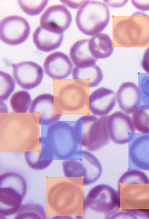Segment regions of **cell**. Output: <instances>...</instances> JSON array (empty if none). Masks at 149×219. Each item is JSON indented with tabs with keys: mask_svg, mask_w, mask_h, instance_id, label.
I'll return each mask as SVG.
<instances>
[{
	"mask_svg": "<svg viewBox=\"0 0 149 219\" xmlns=\"http://www.w3.org/2000/svg\"><path fill=\"white\" fill-rule=\"evenodd\" d=\"M71 14L64 6L57 5L48 7L41 16L40 25L54 32L63 33L70 26Z\"/></svg>",
	"mask_w": 149,
	"mask_h": 219,
	"instance_id": "9a60e30c",
	"label": "cell"
},
{
	"mask_svg": "<svg viewBox=\"0 0 149 219\" xmlns=\"http://www.w3.org/2000/svg\"><path fill=\"white\" fill-rule=\"evenodd\" d=\"M108 116L98 117L93 115H86L75 122L74 129L80 146L91 152H95L108 143L110 139Z\"/></svg>",
	"mask_w": 149,
	"mask_h": 219,
	"instance_id": "277c9868",
	"label": "cell"
},
{
	"mask_svg": "<svg viewBox=\"0 0 149 219\" xmlns=\"http://www.w3.org/2000/svg\"><path fill=\"white\" fill-rule=\"evenodd\" d=\"M65 176L78 185L87 186L97 181L102 175V168L97 158L91 152L78 150L69 159L62 163Z\"/></svg>",
	"mask_w": 149,
	"mask_h": 219,
	"instance_id": "3957f363",
	"label": "cell"
},
{
	"mask_svg": "<svg viewBox=\"0 0 149 219\" xmlns=\"http://www.w3.org/2000/svg\"><path fill=\"white\" fill-rule=\"evenodd\" d=\"M116 99L120 108L127 114L133 113L139 108L138 86L131 82L120 86L116 93Z\"/></svg>",
	"mask_w": 149,
	"mask_h": 219,
	"instance_id": "ffe728a7",
	"label": "cell"
},
{
	"mask_svg": "<svg viewBox=\"0 0 149 219\" xmlns=\"http://www.w3.org/2000/svg\"><path fill=\"white\" fill-rule=\"evenodd\" d=\"M88 48L92 55L97 59L109 57L114 49L113 42L110 37L103 33H97L89 39Z\"/></svg>",
	"mask_w": 149,
	"mask_h": 219,
	"instance_id": "cb8c5ba5",
	"label": "cell"
},
{
	"mask_svg": "<svg viewBox=\"0 0 149 219\" xmlns=\"http://www.w3.org/2000/svg\"><path fill=\"white\" fill-rule=\"evenodd\" d=\"M89 40L84 39L77 41L71 47L70 56L75 66L82 68L95 64L97 59L92 55L89 51Z\"/></svg>",
	"mask_w": 149,
	"mask_h": 219,
	"instance_id": "603a6c76",
	"label": "cell"
},
{
	"mask_svg": "<svg viewBox=\"0 0 149 219\" xmlns=\"http://www.w3.org/2000/svg\"></svg>",
	"mask_w": 149,
	"mask_h": 219,
	"instance_id": "836d02e7",
	"label": "cell"
},
{
	"mask_svg": "<svg viewBox=\"0 0 149 219\" xmlns=\"http://www.w3.org/2000/svg\"><path fill=\"white\" fill-rule=\"evenodd\" d=\"M131 1L136 8L140 11L149 10V0H131Z\"/></svg>",
	"mask_w": 149,
	"mask_h": 219,
	"instance_id": "4dcf8cb0",
	"label": "cell"
},
{
	"mask_svg": "<svg viewBox=\"0 0 149 219\" xmlns=\"http://www.w3.org/2000/svg\"><path fill=\"white\" fill-rule=\"evenodd\" d=\"M31 98L27 91L21 90L15 93L10 100L11 108L16 113H24L28 110L31 103Z\"/></svg>",
	"mask_w": 149,
	"mask_h": 219,
	"instance_id": "484cf974",
	"label": "cell"
},
{
	"mask_svg": "<svg viewBox=\"0 0 149 219\" xmlns=\"http://www.w3.org/2000/svg\"><path fill=\"white\" fill-rule=\"evenodd\" d=\"M63 110L55 96L49 94H43L33 100L29 113L36 123L45 126L58 121Z\"/></svg>",
	"mask_w": 149,
	"mask_h": 219,
	"instance_id": "30bf717a",
	"label": "cell"
},
{
	"mask_svg": "<svg viewBox=\"0 0 149 219\" xmlns=\"http://www.w3.org/2000/svg\"><path fill=\"white\" fill-rule=\"evenodd\" d=\"M138 82L139 108H149V73H140Z\"/></svg>",
	"mask_w": 149,
	"mask_h": 219,
	"instance_id": "83f0119b",
	"label": "cell"
},
{
	"mask_svg": "<svg viewBox=\"0 0 149 219\" xmlns=\"http://www.w3.org/2000/svg\"><path fill=\"white\" fill-rule=\"evenodd\" d=\"M108 128L110 139L118 144L130 142L135 133L131 117L121 111H115L109 115Z\"/></svg>",
	"mask_w": 149,
	"mask_h": 219,
	"instance_id": "4fadbf2b",
	"label": "cell"
},
{
	"mask_svg": "<svg viewBox=\"0 0 149 219\" xmlns=\"http://www.w3.org/2000/svg\"><path fill=\"white\" fill-rule=\"evenodd\" d=\"M113 39L119 47L149 46V15L140 11L121 17L113 31Z\"/></svg>",
	"mask_w": 149,
	"mask_h": 219,
	"instance_id": "7a4b0ae2",
	"label": "cell"
},
{
	"mask_svg": "<svg viewBox=\"0 0 149 219\" xmlns=\"http://www.w3.org/2000/svg\"><path fill=\"white\" fill-rule=\"evenodd\" d=\"M79 185L73 182L58 183L49 190L48 202L51 207L58 214L69 217L81 216L84 196Z\"/></svg>",
	"mask_w": 149,
	"mask_h": 219,
	"instance_id": "5b68a950",
	"label": "cell"
},
{
	"mask_svg": "<svg viewBox=\"0 0 149 219\" xmlns=\"http://www.w3.org/2000/svg\"><path fill=\"white\" fill-rule=\"evenodd\" d=\"M24 155L28 166L37 170L47 168L54 159L53 151L45 136L35 139L25 151Z\"/></svg>",
	"mask_w": 149,
	"mask_h": 219,
	"instance_id": "7c38bea8",
	"label": "cell"
},
{
	"mask_svg": "<svg viewBox=\"0 0 149 219\" xmlns=\"http://www.w3.org/2000/svg\"><path fill=\"white\" fill-rule=\"evenodd\" d=\"M48 0H19L22 10L26 14L34 16L39 14L47 5Z\"/></svg>",
	"mask_w": 149,
	"mask_h": 219,
	"instance_id": "f1b7e54d",
	"label": "cell"
},
{
	"mask_svg": "<svg viewBox=\"0 0 149 219\" xmlns=\"http://www.w3.org/2000/svg\"><path fill=\"white\" fill-rule=\"evenodd\" d=\"M110 14L107 5L96 1H85L77 11L75 22L79 29L87 35L100 33L109 22Z\"/></svg>",
	"mask_w": 149,
	"mask_h": 219,
	"instance_id": "ba28073f",
	"label": "cell"
},
{
	"mask_svg": "<svg viewBox=\"0 0 149 219\" xmlns=\"http://www.w3.org/2000/svg\"><path fill=\"white\" fill-rule=\"evenodd\" d=\"M73 79L79 85L87 88L95 87L103 79L100 68L96 64L85 68L75 66L72 72Z\"/></svg>",
	"mask_w": 149,
	"mask_h": 219,
	"instance_id": "7402d4cb",
	"label": "cell"
},
{
	"mask_svg": "<svg viewBox=\"0 0 149 219\" xmlns=\"http://www.w3.org/2000/svg\"><path fill=\"white\" fill-rule=\"evenodd\" d=\"M129 156L132 169L149 170V134L135 139L130 145Z\"/></svg>",
	"mask_w": 149,
	"mask_h": 219,
	"instance_id": "ac0fdd59",
	"label": "cell"
},
{
	"mask_svg": "<svg viewBox=\"0 0 149 219\" xmlns=\"http://www.w3.org/2000/svg\"><path fill=\"white\" fill-rule=\"evenodd\" d=\"M117 191L120 209L149 219V178L145 173L132 170L121 175Z\"/></svg>",
	"mask_w": 149,
	"mask_h": 219,
	"instance_id": "6da1fadb",
	"label": "cell"
},
{
	"mask_svg": "<svg viewBox=\"0 0 149 219\" xmlns=\"http://www.w3.org/2000/svg\"><path fill=\"white\" fill-rule=\"evenodd\" d=\"M63 33L48 30L40 25L33 35V41L37 48L41 51L49 52L58 48L61 44Z\"/></svg>",
	"mask_w": 149,
	"mask_h": 219,
	"instance_id": "44dd1931",
	"label": "cell"
},
{
	"mask_svg": "<svg viewBox=\"0 0 149 219\" xmlns=\"http://www.w3.org/2000/svg\"><path fill=\"white\" fill-rule=\"evenodd\" d=\"M13 75L17 84L22 88L30 90L35 88L41 83L43 78L42 68L31 61L12 64Z\"/></svg>",
	"mask_w": 149,
	"mask_h": 219,
	"instance_id": "5bb4252c",
	"label": "cell"
},
{
	"mask_svg": "<svg viewBox=\"0 0 149 219\" xmlns=\"http://www.w3.org/2000/svg\"><path fill=\"white\" fill-rule=\"evenodd\" d=\"M47 213L40 204L29 203L22 204L15 219H46Z\"/></svg>",
	"mask_w": 149,
	"mask_h": 219,
	"instance_id": "d4e9b609",
	"label": "cell"
},
{
	"mask_svg": "<svg viewBox=\"0 0 149 219\" xmlns=\"http://www.w3.org/2000/svg\"><path fill=\"white\" fill-rule=\"evenodd\" d=\"M83 88L70 84L63 87L59 94V103L62 109L74 112L79 110L85 105L86 93Z\"/></svg>",
	"mask_w": 149,
	"mask_h": 219,
	"instance_id": "d6986e66",
	"label": "cell"
},
{
	"mask_svg": "<svg viewBox=\"0 0 149 219\" xmlns=\"http://www.w3.org/2000/svg\"><path fill=\"white\" fill-rule=\"evenodd\" d=\"M132 120L134 128L138 131L149 133V108L137 109L133 113Z\"/></svg>",
	"mask_w": 149,
	"mask_h": 219,
	"instance_id": "4316f807",
	"label": "cell"
},
{
	"mask_svg": "<svg viewBox=\"0 0 149 219\" xmlns=\"http://www.w3.org/2000/svg\"><path fill=\"white\" fill-rule=\"evenodd\" d=\"M43 67L46 74L55 79L66 78L72 71L73 64L69 57L60 51L53 53L45 58Z\"/></svg>",
	"mask_w": 149,
	"mask_h": 219,
	"instance_id": "e0dca14e",
	"label": "cell"
},
{
	"mask_svg": "<svg viewBox=\"0 0 149 219\" xmlns=\"http://www.w3.org/2000/svg\"><path fill=\"white\" fill-rule=\"evenodd\" d=\"M116 96L113 90L103 87L92 92L88 97V107L93 115L97 116L107 115L116 103Z\"/></svg>",
	"mask_w": 149,
	"mask_h": 219,
	"instance_id": "2e32d148",
	"label": "cell"
},
{
	"mask_svg": "<svg viewBox=\"0 0 149 219\" xmlns=\"http://www.w3.org/2000/svg\"><path fill=\"white\" fill-rule=\"evenodd\" d=\"M85 1H79L77 3L70 2L69 1H61L64 4L66 5L67 6L72 8H80L82 4L84 3Z\"/></svg>",
	"mask_w": 149,
	"mask_h": 219,
	"instance_id": "d6a6232c",
	"label": "cell"
},
{
	"mask_svg": "<svg viewBox=\"0 0 149 219\" xmlns=\"http://www.w3.org/2000/svg\"><path fill=\"white\" fill-rule=\"evenodd\" d=\"M0 101L6 100L13 91L15 84L11 76L7 73L0 71Z\"/></svg>",
	"mask_w": 149,
	"mask_h": 219,
	"instance_id": "f546056e",
	"label": "cell"
},
{
	"mask_svg": "<svg viewBox=\"0 0 149 219\" xmlns=\"http://www.w3.org/2000/svg\"><path fill=\"white\" fill-rule=\"evenodd\" d=\"M27 189L26 181L19 174L8 172L0 177V215L6 217L17 213Z\"/></svg>",
	"mask_w": 149,
	"mask_h": 219,
	"instance_id": "8992f818",
	"label": "cell"
},
{
	"mask_svg": "<svg viewBox=\"0 0 149 219\" xmlns=\"http://www.w3.org/2000/svg\"><path fill=\"white\" fill-rule=\"evenodd\" d=\"M141 65L144 71L146 73H149V46L145 51Z\"/></svg>",
	"mask_w": 149,
	"mask_h": 219,
	"instance_id": "1f68e13d",
	"label": "cell"
},
{
	"mask_svg": "<svg viewBox=\"0 0 149 219\" xmlns=\"http://www.w3.org/2000/svg\"><path fill=\"white\" fill-rule=\"evenodd\" d=\"M45 136L55 159H68L81 149L73 125L68 122L58 121L49 125Z\"/></svg>",
	"mask_w": 149,
	"mask_h": 219,
	"instance_id": "52a82bcc",
	"label": "cell"
},
{
	"mask_svg": "<svg viewBox=\"0 0 149 219\" xmlns=\"http://www.w3.org/2000/svg\"><path fill=\"white\" fill-rule=\"evenodd\" d=\"M30 31V25L25 18L18 16H9L1 21L0 39L9 45H18L27 38Z\"/></svg>",
	"mask_w": 149,
	"mask_h": 219,
	"instance_id": "8fae6325",
	"label": "cell"
},
{
	"mask_svg": "<svg viewBox=\"0 0 149 219\" xmlns=\"http://www.w3.org/2000/svg\"><path fill=\"white\" fill-rule=\"evenodd\" d=\"M120 209L117 191L105 184L96 185L89 191L84 201L81 216L87 210L103 214L105 219Z\"/></svg>",
	"mask_w": 149,
	"mask_h": 219,
	"instance_id": "9c48e42d",
	"label": "cell"
}]
</instances>
